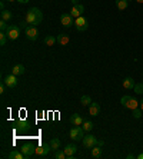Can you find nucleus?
<instances>
[{
	"mask_svg": "<svg viewBox=\"0 0 143 159\" xmlns=\"http://www.w3.org/2000/svg\"><path fill=\"white\" fill-rule=\"evenodd\" d=\"M17 2H19V3H23V4H26V3H27V2H29V0H17Z\"/></svg>",
	"mask_w": 143,
	"mask_h": 159,
	"instance_id": "34",
	"label": "nucleus"
},
{
	"mask_svg": "<svg viewBox=\"0 0 143 159\" xmlns=\"http://www.w3.org/2000/svg\"><path fill=\"white\" fill-rule=\"evenodd\" d=\"M133 116H135L136 119L142 118V109H137V107H136V109H133Z\"/></svg>",
	"mask_w": 143,
	"mask_h": 159,
	"instance_id": "31",
	"label": "nucleus"
},
{
	"mask_svg": "<svg viewBox=\"0 0 143 159\" xmlns=\"http://www.w3.org/2000/svg\"><path fill=\"white\" fill-rule=\"evenodd\" d=\"M6 2H16V0H6Z\"/></svg>",
	"mask_w": 143,
	"mask_h": 159,
	"instance_id": "42",
	"label": "nucleus"
},
{
	"mask_svg": "<svg viewBox=\"0 0 143 159\" xmlns=\"http://www.w3.org/2000/svg\"><path fill=\"white\" fill-rule=\"evenodd\" d=\"M140 109H142V112H143V99L140 100Z\"/></svg>",
	"mask_w": 143,
	"mask_h": 159,
	"instance_id": "39",
	"label": "nucleus"
},
{
	"mask_svg": "<svg viewBox=\"0 0 143 159\" xmlns=\"http://www.w3.org/2000/svg\"><path fill=\"white\" fill-rule=\"evenodd\" d=\"M97 145H99V146H103V145H105V142H103V141H97Z\"/></svg>",
	"mask_w": 143,
	"mask_h": 159,
	"instance_id": "35",
	"label": "nucleus"
},
{
	"mask_svg": "<svg viewBox=\"0 0 143 159\" xmlns=\"http://www.w3.org/2000/svg\"><path fill=\"white\" fill-rule=\"evenodd\" d=\"M133 158H135V155H132V153H129L127 155V159H133Z\"/></svg>",
	"mask_w": 143,
	"mask_h": 159,
	"instance_id": "38",
	"label": "nucleus"
},
{
	"mask_svg": "<svg viewBox=\"0 0 143 159\" xmlns=\"http://www.w3.org/2000/svg\"><path fill=\"white\" fill-rule=\"evenodd\" d=\"M133 89H135V93H137V95H142V93H143V82H140V83H136Z\"/></svg>",
	"mask_w": 143,
	"mask_h": 159,
	"instance_id": "29",
	"label": "nucleus"
},
{
	"mask_svg": "<svg viewBox=\"0 0 143 159\" xmlns=\"http://www.w3.org/2000/svg\"><path fill=\"white\" fill-rule=\"evenodd\" d=\"M44 43L47 44V46H55V43H57V37L47 34V36L44 37Z\"/></svg>",
	"mask_w": 143,
	"mask_h": 159,
	"instance_id": "23",
	"label": "nucleus"
},
{
	"mask_svg": "<svg viewBox=\"0 0 143 159\" xmlns=\"http://www.w3.org/2000/svg\"><path fill=\"white\" fill-rule=\"evenodd\" d=\"M7 29H9V26L6 25V22H4V20H2V22H0V30H2V32H6Z\"/></svg>",
	"mask_w": 143,
	"mask_h": 159,
	"instance_id": "32",
	"label": "nucleus"
},
{
	"mask_svg": "<svg viewBox=\"0 0 143 159\" xmlns=\"http://www.w3.org/2000/svg\"><path fill=\"white\" fill-rule=\"evenodd\" d=\"M137 158H139V159H143V153H140V155H137Z\"/></svg>",
	"mask_w": 143,
	"mask_h": 159,
	"instance_id": "40",
	"label": "nucleus"
},
{
	"mask_svg": "<svg viewBox=\"0 0 143 159\" xmlns=\"http://www.w3.org/2000/svg\"><path fill=\"white\" fill-rule=\"evenodd\" d=\"M55 158L56 159H66V153H65V151L57 149V151H55Z\"/></svg>",
	"mask_w": 143,
	"mask_h": 159,
	"instance_id": "28",
	"label": "nucleus"
},
{
	"mask_svg": "<svg viewBox=\"0 0 143 159\" xmlns=\"http://www.w3.org/2000/svg\"><path fill=\"white\" fill-rule=\"evenodd\" d=\"M11 19V13L9 10H2V20H4V22H9Z\"/></svg>",
	"mask_w": 143,
	"mask_h": 159,
	"instance_id": "27",
	"label": "nucleus"
},
{
	"mask_svg": "<svg viewBox=\"0 0 143 159\" xmlns=\"http://www.w3.org/2000/svg\"><path fill=\"white\" fill-rule=\"evenodd\" d=\"M80 103L83 105V106H89V105L92 103V99H90L89 95H83V96L80 98Z\"/></svg>",
	"mask_w": 143,
	"mask_h": 159,
	"instance_id": "25",
	"label": "nucleus"
},
{
	"mask_svg": "<svg viewBox=\"0 0 143 159\" xmlns=\"http://www.w3.org/2000/svg\"><path fill=\"white\" fill-rule=\"evenodd\" d=\"M73 16L70 13H63L60 16V23H62L65 27H70V26H74V20H73Z\"/></svg>",
	"mask_w": 143,
	"mask_h": 159,
	"instance_id": "7",
	"label": "nucleus"
},
{
	"mask_svg": "<svg viewBox=\"0 0 143 159\" xmlns=\"http://www.w3.org/2000/svg\"><path fill=\"white\" fill-rule=\"evenodd\" d=\"M6 34H7V37L10 40H16L19 37V34H20V27L16 26V25H10L9 29L6 30Z\"/></svg>",
	"mask_w": 143,
	"mask_h": 159,
	"instance_id": "6",
	"label": "nucleus"
},
{
	"mask_svg": "<svg viewBox=\"0 0 143 159\" xmlns=\"http://www.w3.org/2000/svg\"><path fill=\"white\" fill-rule=\"evenodd\" d=\"M69 36H67L66 33H60L59 36H57V43H60L62 46H66L67 43H69Z\"/></svg>",
	"mask_w": 143,
	"mask_h": 159,
	"instance_id": "17",
	"label": "nucleus"
},
{
	"mask_svg": "<svg viewBox=\"0 0 143 159\" xmlns=\"http://www.w3.org/2000/svg\"><path fill=\"white\" fill-rule=\"evenodd\" d=\"M0 9H2V10H4V2H2V3H0Z\"/></svg>",
	"mask_w": 143,
	"mask_h": 159,
	"instance_id": "36",
	"label": "nucleus"
},
{
	"mask_svg": "<svg viewBox=\"0 0 143 159\" xmlns=\"http://www.w3.org/2000/svg\"><path fill=\"white\" fill-rule=\"evenodd\" d=\"M74 27H76L77 32H86V30H87V27H89L87 19L83 17V16L74 19Z\"/></svg>",
	"mask_w": 143,
	"mask_h": 159,
	"instance_id": "4",
	"label": "nucleus"
},
{
	"mask_svg": "<svg viewBox=\"0 0 143 159\" xmlns=\"http://www.w3.org/2000/svg\"><path fill=\"white\" fill-rule=\"evenodd\" d=\"M20 151L23 152V155H25V159H30L33 155H36V148H34L32 143H27V145H25Z\"/></svg>",
	"mask_w": 143,
	"mask_h": 159,
	"instance_id": "8",
	"label": "nucleus"
},
{
	"mask_svg": "<svg viewBox=\"0 0 143 159\" xmlns=\"http://www.w3.org/2000/svg\"><path fill=\"white\" fill-rule=\"evenodd\" d=\"M25 20L29 23V26H37L43 22V13L37 7H32L30 10H27Z\"/></svg>",
	"mask_w": 143,
	"mask_h": 159,
	"instance_id": "1",
	"label": "nucleus"
},
{
	"mask_svg": "<svg viewBox=\"0 0 143 159\" xmlns=\"http://www.w3.org/2000/svg\"><path fill=\"white\" fill-rule=\"evenodd\" d=\"M9 159H25V155H23L22 151H11L9 153Z\"/></svg>",
	"mask_w": 143,
	"mask_h": 159,
	"instance_id": "22",
	"label": "nucleus"
},
{
	"mask_svg": "<svg viewBox=\"0 0 143 159\" xmlns=\"http://www.w3.org/2000/svg\"><path fill=\"white\" fill-rule=\"evenodd\" d=\"M136 2H137V3H143V0H136Z\"/></svg>",
	"mask_w": 143,
	"mask_h": 159,
	"instance_id": "41",
	"label": "nucleus"
},
{
	"mask_svg": "<svg viewBox=\"0 0 143 159\" xmlns=\"http://www.w3.org/2000/svg\"><path fill=\"white\" fill-rule=\"evenodd\" d=\"M83 118H82L79 113H74V115H72L70 116V123L72 125H74V126H82L83 125Z\"/></svg>",
	"mask_w": 143,
	"mask_h": 159,
	"instance_id": "15",
	"label": "nucleus"
},
{
	"mask_svg": "<svg viewBox=\"0 0 143 159\" xmlns=\"http://www.w3.org/2000/svg\"><path fill=\"white\" fill-rule=\"evenodd\" d=\"M4 90H6V83H4V82H3V83L0 85V93L3 95V93H4Z\"/></svg>",
	"mask_w": 143,
	"mask_h": 159,
	"instance_id": "33",
	"label": "nucleus"
},
{
	"mask_svg": "<svg viewBox=\"0 0 143 159\" xmlns=\"http://www.w3.org/2000/svg\"><path fill=\"white\" fill-rule=\"evenodd\" d=\"M100 155H102V146H99V145H96V146H93L90 156L96 159V158H100Z\"/></svg>",
	"mask_w": 143,
	"mask_h": 159,
	"instance_id": "20",
	"label": "nucleus"
},
{
	"mask_svg": "<svg viewBox=\"0 0 143 159\" xmlns=\"http://www.w3.org/2000/svg\"><path fill=\"white\" fill-rule=\"evenodd\" d=\"M25 33L29 40H33V42L39 37V30H37L36 26H27V29L25 30Z\"/></svg>",
	"mask_w": 143,
	"mask_h": 159,
	"instance_id": "9",
	"label": "nucleus"
},
{
	"mask_svg": "<svg viewBox=\"0 0 143 159\" xmlns=\"http://www.w3.org/2000/svg\"><path fill=\"white\" fill-rule=\"evenodd\" d=\"M120 103L123 105V106L126 107V109H136V107L139 106V102L135 99V98L132 96H129V95H125V96L120 99Z\"/></svg>",
	"mask_w": 143,
	"mask_h": 159,
	"instance_id": "3",
	"label": "nucleus"
},
{
	"mask_svg": "<svg viewBox=\"0 0 143 159\" xmlns=\"http://www.w3.org/2000/svg\"><path fill=\"white\" fill-rule=\"evenodd\" d=\"M4 83H6V86H7L9 89H13V88H16L17 86V76L16 75H13V73H10V75H7L6 78H4Z\"/></svg>",
	"mask_w": 143,
	"mask_h": 159,
	"instance_id": "11",
	"label": "nucleus"
},
{
	"mask_svg": "<svg viewBox=\"0 0 143 159\" xmlns=\"http://www.w3.org/2000/svg\"><path fill=\"white\" fill-rule=\"evenodd\" d=\"M114 3H116V7L119 10H125L129 6V0H114Z\"/></svg>",
	"mask_w": 143,
	"mask_h": 159,
	"instance_id": "21",
	"label": "nucleus"
},
{
	"mask_svg": "<svg viewBox=\"0 0 143 159\" xmlns=\"http://www.w3.org/2000/svg\"><path fill=\"white\" fill-rule=\"evenodd\" d=\"M15 126H16V129L20 130V132H25V130L29 129V123L26 122V120H23V119H17L15 122Z\"/></svg>",
	"mask_w": 143,
	"mask_h": 159,
	"instance_id": "14",
	"label": "nucleus"
},
{
	"mask_svg": "<svg viewBox=\"0 0 143 159\" xmlns=\"http://www.w3.org/2000/svg\"><path fill=\"white\" fill-rule=\"evenodd\" d=\"M77 2H79V0H72V4H73V6H76V4H79Z\"/></svg>",
	"mask_w": 143,
	"mask_h": 159,
	"instance_id": "37",
	"label": "nucleus"
},
{
	"mask_svg": "<svg viewBox=\"0 0 143 159\" xmlns=\"http://www.w3.org/2000/svg\"><path fill=\"white\" fill-rule=\"evenodd\" d=\"M51 149L50 143H40L36 148V155L37 156H46L49 153V151Z\"/></svg>",
	"mask_w": 143,
	"mask_h": 159,
	"instance_id": "12",
	"label": "nucleus"
},
{
	"mask_svg": "<svg viewBox=\"0 0 143 159\" xmlns=\"http://www.w3.org/2000/svg\"><path fill=\"white\" fill-rule=\"evenodd\" d=\"M11 73L19 76V75H23L25 73V66L23 65H16V66L11 67Z\"/></svg>",
	"mask_w": 143,
	"mask_h": 159,
	"instance_id": "19",
	"label": "nucleus"
},
{
	"mask_svg": "<svg viewBox=\"0 0 143 159\" xmlns=\"http://www.w3.org/2000/svg\"><path fill=\"white\" fill-rule=\"evenodd\" d=\"M65 153H66V159H74V155L77 153V146L73 143L66 145V148L63 149Z\"/></svg>",
	"mask_w": 143,
	"mask_h": 159,
	"instance_id": "10",
	"label": "nucleus"
},
{
	"mask_svg": "<svg viewBox=\"0 0 143 159\" xmlns=\"http://www.w3.org/2000/svg\"><path fill=\"white\" fill-rule=\"evenodd\" d=\"M93 129V122H90V120H84L83 122V130L84 132H90V130Z\"/></svg>",
	"mask_w": 143,
	"mask_h": 159,
	"instance_id": "26",
	"label": "nucleus"
},
{
	"mask_svg": "<svg viewBox=\"0 0 143 159\" xmlns=\"http://www.w3.org/2000/svg\"><path fill=\"white\" fill-rule=\"evenodd\" d=\"M7 34H6V32H2V33H0V44H2V46H4V44H6V42H7Z\"/></svg>",
	"mask_w": 143,
	"mask_h": 159,
	"instance_id": "30",
	"label": "nucleus"
},
{
	"mask_svg": "<svg viewBox=\"0 0 143 159\" xmlns=\"http://www.w3.org/2000/svg\"><path fill=\"white\" fill-rule=\"evenodd\" d=\"M49 143H50V146H51V149H53V151H57V149L60 148V141L57 139V138H53Z\"/></svg>",
	"mask_w": 143,
	"mask_h": 159,
	"instance_id": "24",
	"label": "nucleus"
},
{
	"mask_svg": "<svg viewBox=\"0 0 143 159\" xmlns=\"http://www.w3.org/2000/svg\"><path fill=\"white\" fill-rule=\"evenodd\" d=\"M82 143H83L84 148H87V149H92L93 146H96L97 145V138L93 136V135H86V136L82 139Z\"/></svg>",
	"mask_w": 143,
	"mask_h": 159,
	"instance_id": "5",
	"label": "nucleus"
},
{
	"mask_svg": "<svg viewBox=\"0 0 143 159\" xmlns=\"http://www.w3.org/2000/svg\"><path fill=\"white\" fill-rule=\"evenodd\" d=\"M135 80H133L132 78H126L125 80H123V88L125 89H127V90H130V89H133L135 88Z\"/></svg>",
	"mask_w": 143,
	"mask_h": 159,
	"instance_id": "18",
	"label": "nucleus"
},
{
	"mask_svg": "<svg viewBox=\"0 0 143 159\" xmlns=\"http://www.w3.org/2000/svg\"><path fill=\"white\" fill-rule=\"evenodd\" d=\"M89 113L92 116H97L100 113V105L99 103H90L89 105Z\"/></svg>",
	"mask_w": 143,
	"mask_h": 159,
	"instance_id": "16",
	"label": "nucleus"
},
{
	"mask_svg": "<svg viewBox=\"0 0 143 159\" xmlns=\"http://www.w3.org/2000/svg\"><path fill=\"white\" fill-rule=\"evenodd\" d=\"M83 13H84V6H83V4H76V6H73V7H72V10H70V15L73 16L74 19L80 17Z\"/></svg>",
	"mask_w": 143,
	"mask_h": 159,
	"instance_id": "13",
	"label": "nucleus"
},
{
	"mask_svg": "<svg viewBox=\"0 0 143 159\" xmlns=\"http://www.w3.org/2000/svg\"><path fill=\"white\" fill-rule=\"evenodd\" d=\"M84 130H83V128H80V126H74L73 125V128L70 129V132H69V136H70V139L72 141H74V142H79V141H82L84 138Z\"/></svg>",
	"mask_w": 143,
	"mask_h": 159,
	"instance_id": "2",
	"label": "nucleus"
}]
</instances>
